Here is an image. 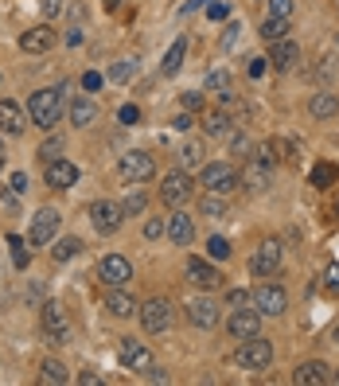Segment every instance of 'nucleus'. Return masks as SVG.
<instances>
[{
  "mask_svg": "<svg viewBox=\"0 0 339 386\" xmlns=\"http://www.w3.org/2000/svg\"><path fill=\"white\" fill-rule=\"evenodd\" d=\"M82 386H98V382H102V379H98V375L94 371H86V375H82V379H78Z\"/></svg>",
  "mask_w": 339,
  "mask_h": 386,
  "instance_id": "4d7b16f0",
  "label": "nucleus"
},
{
  "mask_svg": "<svg viewBox=\"0 0 339 386\" xmlns=\"http://www.w3.org/2000/svg\"><path fill=\"white\" fill-rule=\"evenodd\" d=\"M324 289H328V293H339V266H332V269H328V281H324Z\"/></svg>",
  "mask_w": 339,
  "mask_h": 386,
  "instance_id": "09e8293b",
  "label": "nucleus"
},
{
  "mask_svg": "<svg viewBox=\"0 0 339 386\" xmlns=\"http://www.w3.org/2000/svg\"><path fill=\"white\" fill-rule=\"evenodd\" d=\"M105 308H110L113 312V316H137V301L133 297H129V293H121V289H113L110 293V297H105Z\"/></svg>",
  "mask_w": 339,
  "mask_h": 386,
  "instance_id": "a878e982",
  "label": "nucleus"
},
{
  "mask_svg": "<svg viewBox=\"0 0 339 386\" xmlns=\"http://www.w3.org/2000/svg\"><path fill=\"white\" fill-rule=\"evenodd\" d=\"M67 43H71V47H74V43H82V31H78V28H71V31H67Z\"/></svg>",
  "mask_w": 339,
  "mask_h": 386,
  "instance_id": "13d9d810",
  "label": "nucleus"
},
{
  "mask_svg": "<svg viewBox=\"0 0 339 386\" xmlns=\"http://www.w3.org/2000/svg\"><path fill=\"white\" fill-rule=\"evenodd\" d=\"M39 8H43V16H59L63 12V0H39Z\"/></svg>",
  "mask_w": 339,
  "mask_h": 386,
  "instance_id": "de8ad7c7",
  "label": "nucleus"
},
{
  "mask_svg": "<svg viewBox=\"0 0 339 386\" xmlns=\"http://www.w3.org/2000/svg\"><path fill=\"white\" fill-rule=\"evenodd\" d=\"M102 75H98V71H86V75H82V86H86V90H98V86H102Z\"/></svg>",
  "mask_w": 339,
  "mask_h": 386,
  "instance_id": "49530a36",
  "label": "nucleus"
},
{
  "mask_svg": "<svg viewBox=\"0 0 339 386\" xmlns=\"http://www.w3.org/2000/svg\"><path fill=\"white\" fill-rule=\"evenodd\" d=\"M20 47L28 55H43V51H51V47H55V31L51 28H31L28 36H20Z\"/></svg>",
  "mask_w": 339,
  "mask_h": 386,
  "instance_id": "4be33fe9",
  "label": "nucleus"
},
{
  "mask_svg": "<svg viewBox=\"0 0 339 386\" xmlns=\"http://www.w3.org/2000/svg\"><path fill=\"white\" fill-rule=\"evenodd\" d=\"M199 211L207 219H222L226 215V195H219V192H207L203 199H199Z\"/></svg>",
  "mask_w": 339,
  "mask_h": 386,
  "instance_id": "c756f323",
  "label": "nucleus"
},
{
  "mask_svg": "<svg viewBox=\"0 0 339 386\" xmlns=\"http://www.w3.org/2000/svg\"><path fill=\"white\" fill-rule=\"evenodd\" d=\"M308 110H312V118H320V121H324V118H335V113H339V98L324 90V94H316V98H312V105H308Z\"/></svg>",
  "mask_w": 339,
  "mask_h": 386,
  "instance_id": "cd10ccee",
  "label": "nucleus"
},
{
  "mask_svg": "<svg viewBox=\"0 0 339 386\" xmlns=\"http://www.w3.org/2000/svg\"><path fill=\"white\" fill-rule=\"evenodd\" d=\"M168 238H172L176 246H187V242L195 238L192 219H187V215H172V219H168Z\"/></svg>",
  "mask_w": 339,
  "mask_h": 386,
  "instance_id": "393cba45",
  "label": "nucleus"
},
{
  "mask_svg": "<svg viewBox=\"0 0 339 386\" xmlns=\"http://www.w3.org/2000/svg\"><path fill=\"white\" fill-rule=\"evenodd\" d=\"M207 16H211V20H226V16H230V4H222V0H211V4H207Z\"/></svg>",
  "mask_w": 339,
  "mask_h": 386,
  "instance_id": "79ce46f5",
  "label": "nucleus"
},
{
  "mask_svg": "<svg viewBox=\"0 0 339 386\" xmlns=\"http://www.w3.org/2000/svg\"><path fill=\"white\" fill-rule=\"evenodd\" d=\"M238 184H246V192H254V195L269 192V184H273V160H266V156H250V164H246V172L238 176Z\"/></svg>",
  "mask_w": 339,
  "mask_h": 386,
  "instance_id": "0eeeda50",
  "label": "nucleus"
},
{
  "mask_svg": "<svg viewBox=\"0 0 339 386\" xmlns=\"http://www.w3.org/2000/svg\"><path fill=\"white\" fill-rule=\"evenodd\" d=\"M43 335H47V343H67V335H71L67 312H63V305H55V301L43 305Z\"/></svg>",
  "mask_w": 339,
  "mask_h": 386,
  "instance_id": "f8f14e48",
  "label": "nucleus"
},
{
  "mask_svg": "<svg viewBox=\"0 0 339 386\" xmlns=\"http://www.w3.org/2000/svg\"><path fill=\"white\" fill-rule=\"evenodd\" d=\"M137 316H140V328H145L148 335L168 332V328H172V305H168V301H160V297L145 301V305L137 308Z\"/></svg>",
  "mask_w": 339,
  "mask_h": 386,
  "instance_id": "7ed1b4c3",
  "label": "nucleus"
},
{
  "mask_svg": "<svg viewBox=\"0 0 339 386\" xmlns=\"http://www.w3.org/2000/svg\"><path fill=\"white\" fill-rule=\"evenodd\" d=\"M226 332L234 335V340H250V335H258L261 332V312L238 305L234 312H230V320H226Z\"/></svg>",
  "mask_w": 339,
  "mask_h": 386,
  "instance_id": "9d476101",
  "label": "nucleus"
},
{
  "mask_svg": "<svg viewBox=\"0 0 339 386\" xmlns=\"http://www.w3.org/2000/svg\"><path fill=\"white\" fill-rule=\"evenodd\" d=\"M230 149H234V156H246V160H250V141H246V137H234V133H230Z\"/></svg>",
  "mask_w": 339,
  "mask_h": 386,
  "instance_id": "37998d69",
  "label": "nucleus"
},
{
  "mask_svg": "<svg viewBox=\"0 0 339 386\" xmlns=\"http://www.w3.org/2000/svg\"><path fill=\"white\" fill-rule=\"evenodd\" d=\"M160 234H164V223H160V219H148V223H145V238H148V242H156Z\"/></svg>",
  "mask_w": 339,
  "mask_h": 386,
  "instance_id": "a18cd8bd",
  "label": "nucleus"
},
{
  "mask_svg": "<svg viewBox=\"0 0 339 386\" xmlns=\"http://www.w3.org/2000/svg\"><path fill=\"white\" fill-rule=\"evenodd\" d=\"M59 156H63V141H59V137L43 141V149H39V160H43V164H51V160H59Z\"/></svg>",
  "mask_w": 339,
  "mask_h": 386,
  "instance_id": "58836bf2",
  "label": "nucleus"
},
{
  "mask_svg": "<svg viewBox=\"0 0 339 386\" xmlns=\"http://www.w3.org/2000/svg\"><path fill=\"white\" fill-rule=\"evenodd\" d=\"M234 363L242 367V371H266V367L273 363V343H269V340H261V332H258V335H250V340L238 343Z\"/></svg>",
  "mask_w": 339,
  "mask_h": 386,
  "instance_id": "f03ea898",
  "label": "nucleus"
},
{
  "mask_svg": "<svg viewBox=\"0 0 339 386\" xmlns=\"http://www.w3.org/2000/svg\"><path fill=\"white\" fill-rule=\"evenodd\" d=\"M199 184L207 187V192L230 195V192H234V187H238V168H234V164H226V160H222V164H207Z\"/></svg>",
  "mask_w": 339,
  "mask_h": 386,
  "instance_id": "423d86ee",
  "label": "nucleus"
},
{
  "mask_svg": "<svg viewBox=\"0 0 339 386\" xmlns=\"http://www.w3.org/2000/svg\"><path fill=\"white\" fill-rule=\"evenodd\" d=\"M192 172H168V176H164V184H160V199L168 203V207H184L187 199H192Z\"/></svg>",
  "mask_w": 339,
  "mask_h": 386,
  "instance_id": "20e7f679",
  "label": "nucleus"
},
{
  "mask_svg": "<svg viewBox=\"0 0 339 386\" xmlns=\"http://www.w3.org/2000/svg\"><path fill=\"white\" fill-rule=\"evenodd\" d=\"M179 102H184V110H199V102H203V98H199V94H184Z\"/></svg>",
  "mask_w": 339,
  "mask_h": 386,
  "instance_id": "864d4df0",
  "label": "nucleus"
},
{
  "mask_svg": "<svg viewBox=\"0 0 339 386\" xmlns=\"http://www.w3.org/2000/svg\"><path fill=\"white\" fill-rule=\"evenodd\" d=\"M133 75H137V63H113V67H110V78L113 82H129Z\"/></svg>",
  "mask_w": 339,
  "mask_h": 386,
  "instance_id": "ea45409f",
  "label": "nucleus"
},
{
  "mask_svg": "<svg viewBox=\"0 0 339 386\" xmlns=\"http://www.w3.org/2000/svg\"><path fill=\"white\" fill-rule=\"evenodd\" d=\"M55 231H59V211L55 207H43L31 215V231H28V242L31 246H47L55 238Z\"/></svg>",
  "mask_w": 339,
  "mask_h": 386,
  "instance_id": "9b49d317",
  "label": "nucleus"
},
{
  "mask_svg": "<svg viewBox=\"0 0 339 386\" xmlns=\"http://www.w3.org/2000/svg\"><path fill=\"white\" fill-rule=\"evenodd\" d=\"M335 179H339L335 164H312V184H316V187H332Z\"/></svg>",
  "mask_w": 339,
  "mask_h": 386,
  "instance_id": "2f4dec72",
  "label": "nucleus"
},
{
  "mask_svg": "<svg viewBox=\"0 0 339 386\" xmlns=\"http://www.w3.org/2000/svg\"><path fill=\"white\" fill-rule=\"evenodd\" d=\"M254 305H258L261 316H281V312L288 308V293L281 289V285H261V289L254 293Z\"/></svg>",
  "mask_w": 339,
  "mask_h": 386,
  "instance_id": "ddd939ff",
  "label": "nucleus"
},
{
  "mask_svg": "<svg viewBox=\"0 0 339 386\" xmlns=\"http://www.w3.org/2000/svg\"><path fill=\"white\" fill-rule=\"evenodd\" d=\"M176 160H179V168H184V172L199 168V164H203V145H199V141H187L184 149L176 152Z\"/></svg>",
  "mask_w": 339,
  "mask_h": 386,
  "instance_id": "c85d7f7f",
  "label": "nucleus"
},
{
  "mask_svg": "<svg viewBox=\"0 0 339 386\" xmlns=\"http://www.w3.org/2000/svg\"><path fill=\"white\" fill-rule=\"evenodd\" d=\"M98 277H102V285H110V289H125V285L133 281V266H129V258H121V254H105L102 266H98Z\"/></svg>",
  "mask_w": 339,
  "mask_h": 386,
  "instance_id": "39448f33",
  "label": "nucleus"
},
{
  "mask_svg": "<svg viewBox=\"0 0 339 386\" xmlns=\"http://www.w3.org/2000/svg\"><path fill=\"white\" fill-rule=\"evenodd\" d=\"M211 0H187L184 8H179V16H192V12H199V8H207Z\"/></svg>",
  "mask_w": 339,
  "mask_h": 386,
  "instance_id": "8fccbe9b",
  "label": "nucleus"
},
{
  "mask_svg": "<svg viewBox=\"0 0 339 386\" xmlns=\"http://www.w3.org/2000/svg\"><path fill=\"white\" fill-rule=\"evenodd\" d=\"M207 254H211L214 261H226V258H230V242H226V238H219V234H214L211 242H207Z\"/></svg>",
  "mask_w": 339,
  "mask_h": 386,
  "instance_id": "4c0bfd02",
  "label": "nucleus"
},
{
  "mask_svg": "<svg viewBox=\"0 0 339 386\" xmlns=\"http://www.w3.org/2000/svg\"><path fill=\"white\" fill-rule=\"evenodd\" d=\"M269 12L281 16V20H288V16H293V0H269Z\"/></svg>",
  "mask_w": 339,
  "mask_h": 386,
  "instance_id": "a19ab883",
  "label": "nucleus"
},
{
  "mask_svg": "<svg viewBox=\"0 0 339 386\" xmlns=\"http://www.w3.org/2000/svg\"><path fill=\"white\" fill-rule=\"evenodd\" d=\"M0 129H4L8 137H20L24 129H28V113H24L16 102H8V98L0 102Z\"/></svg>",
  "mask_w": 339,
  "mask_h": 386,
  "instance_id": "aec40b11",
  "label": "nucleus"
},
{
  "mask_svg": "<svg viewBox=\"0 0 339 386\" xmlns=\"http://www.w3.org/2000/svg\"><path fill=\"white\" fill-rule=\"evenodd\" d=\"M78 250H82V242H78V238H63V242L51 250V258H55V261H71Z\"/></svg>",
  "mask_w": 339,
  "mask_h": 386,
  "instance_id": "c9c22d12",
  "label": "nucleus"
},
{
  "mask_svg": "<svg viewBox=\"0 0 339 386\" xmlns=\"http://www.w3.org/2000/svg\"><path fill=\"white\" fill-rule=\"evenodd\" d=\"M43 179H47V187H55V192H67V187L78 184V168H74L71 160H63V156H59V160H51V164L43 168Z\"/></svg>",
  "mask_w": 339,
  "mask_h": 386,
  "instance_id": "2eb2a0df",
  "label": "nucleus"
},
{
  "mask_svg": "<svg viewBox=\"0 0 339 386\" xmlns=\"http://www.w3.org/2000/svg\"><path fill=\"white\" fill-rule=\"evenodd\" d=\"M335 211H339V203H335Z\"/></svg>",
  "mask_w": 339,
  "mask_h": 386,
  "instance_id": "e2e57ef3",
  "label": "nucleus"
},
{
  "mask_svg": "<svg viewBox=\"0 0 339 386\" xmlns=\"http://www.w3.org/2000/svg\"><path fill=\"white\" fill-rule=\"evenodd\" d=\"M102 4H105V8H110V12H113V8H118V4H121V0H102Z\"/></svg>",
  "mask_w": 339,
  "mask_h": 386,
  "instance_id": "bf43d9fd",
  "label": "nucleus"
},
{
  "mask_svg": "<svg viewBox=\"0 0 339 386\" xmlns=\"http://www.w3.org/2000/svg\"><path fill=\"white\" fill-rule=\"evenodd\" d=\"M118 118H121V125H137V121H140V110H137V105H121Z\"/></svg>",
  "mask_w": 339,
  "mask_h": 386,
  "instance_id": "c03bdc74",
  "label": "nucleus"
},
{
  "mask_svg": "<svg viewBox=\"0 0 339 386\" xmlns=\"http://www.w3.org/2000/svg\"><path fill=\"white\" fill-rule=\"evenodd\" d=\"M261 39H269V43H277V39H288V20H281V16H269L266 24H261Z\"/></svg>",
  "mask_w": 339,
  "mask_h": 386,
  "instance_id": "7c9ffc66",
  "label": "nucleus"
},
{
  "mask_svg": "<svg viewBox=\"0 0 339 386\" xmlns=\"http://www.w3.org/2000/svg\"><path fill=\"white\" fill-rule=\"evenodd\" d=\"M118 172L129 179V184H145L148 176H156V160H152L148 152H137V149H133V152H125V156L118 160Z\"/></svg>",
  "mask_w": 339,
  "mask_h": 386,
  "instance_id": "6e6552de",
  "label": "nucleus"
},
{
  "mask_svg": "<svg viewBox=\"0 0 339 386\" xmlns=\"http://www.w3.org/2000/svg\"><path fill=\"white\" fill-rule=\"evenodd\" d=\"M296 59H301V47H296L293 39H277V43H273L269 63H273L277 71H293V67H296Z\"/></svg>",
  "mask_w": 339,
  "mask_h": 386,
  "instance_id": "412c9836",
  "label": "nucleus"
},
{
  "mask_svg": "<svg viewBox=\"0 0 339 386\" xmlns=\"http://www.w3.org/2000/svg\"><path fill=\"white\" fill-rule=\"evenodd\" d=\"M328 379H332V367L320 363V359H312V363H301L293 371V382L296 386H324Z\"/></svg>",
  "mask_w": 339,
  "mask_h": 386,
  "instance_id": "6ab92c4d",
  "label": "nucleus"
},
{
  "mask_svg": "<svg viewBox=\"0 0 339 386\" xmlns=\"http://www.w3.org/2000/svg\"><path fill=\"white\" fill-rule=\"evenodd\" d=\"M118 355H121V363H125L129 371H140V375H145V371H152V367H156L152 351H148L145 343H137V340H125V343H121V351H118Z\"/></svg>",
  "mask_w": 339,
  "mask_h": 386,
  "instance_id": "dca6fc26",
  "label": "nucleus"
},
{
  "mask_svg": "<svg viewBox=\"0 0 339 386\" xmlns=\"http://www.w3.org/2000/svg\"><path fill=\"white\" fill-rule=\"evenodd\" d=\"M184 55H187V36H179L176 43L168 47V55H164V63H160V71L164 75H176L179 67H184Z\"/></svg>",
  "mask_w": 339,
  "mask_h": 386,
  "instance_id": "bb28decb",
  "label": "nucleus"
},
{
  "mask_svg": "<svg viewBox=\"0 0 339 386\" xmlns=\"http://www.w3.org/2000/svg\"><path fill=\"white\" fill-rule=\"evenodd\" d=\"M172 125H176V129H192V125H195V118H192V110H187V113H179V118H176V121H172Z\"/></svg>",
  "mask_w": 339,
  "mask_h": 386,
  "instance_id": "603ef678",
  "label": "nucleus"
},
{
  "mask_svg": "<svg viewBox=\"0 0 339 386\" xmlns=\"http://www.w3.org/2000/svg\"><path fill=\"white\" fill-rule=\"evenodd\" d=\"M187 320H192L195 328H214L219 324V301H211V297L187 301Z\"/></svg>",
  "mask_w": 339,
  "mask_h": 386,
  "instance_id": "a211bd4d",
  "label": "nucleus"
},
{
  "mask_svg": "<svg viewBox=\"0 0 339 386\" xmlns=\"http://www.w3.org/2000/svg\"><path fill=\"white\" fill-rule=\"evenodd\" d=\"M145 207H148V195H145V192H133V195H125V203H121V215L133 219V215H140Z\"/></svg>",
  "mask_w": 339,
  "mask_h": 386,
  "instance_id": "72a5a7b5",
  "label": "nucleus"
},
{
  "mask_svg": "<svg viewBox=\"0 0 339 386\" xmlns=\"http://www.w3.org/2000/svg\"><path fill=\"white\" fill-rule=\"evenodd\" d=\"M8 246H12V266L16 269H28V246H24V238L8 234Z\"/></svg>",
  "mask_w": 339,
  "mask_h": 386,
  "instance_id": "e433bc0d",
  "label": "nucleus"
},
{
  "mask_svg": "<svg viewBox=\"0 0 339 386\" xmlns=\"http://www.w3.org/2000/svg\"><path fill=\"white\" fill-rule=\"evenodd\" d=\"M187 281L199 285V289H219L222 273L211 266V261H203V258H187Z\"/></svg>",
  "mask_w": 339,
  "mask_h": 386,
  "instance_id": "f3484780",
  "label": "nucleus"
},
{
  "mask_svg": "<svg viewBox=\"0 0 339 386\" xmlns=\"http://www.w3.org/2000/svg\"><path fill=\"white\" fill-rule=\"evenodd\" d=\"M207 90H214L219 98H230V94H234V90H230V75H226V71H214V75L207 78Z\"/></svg>",
  "mask_w": 339,
  "mask_h": 386,
  "instance_id": "f704fd0d",
  "label": "nucleus"
},
{
  "mask_svg": "<svg viewBox=\"0 0 339 386\" xmlns=\"http://www.w3.org/2000/svg\"><path fill=\"white\" fill-rule=\"evenodd\" d=\"M94 118H98V105H94V98H74V102H71V121H74L78 129L94 125Z\"/></svg>",
  "mask_w": 339,
  "mask_h": 386,
  "instance_id": "b1692460",
  "label": "nucleus"
},
{
  "mask_svg": "<svg viewBox=\"0 0 339 386\" xmlns=\"http://www.w3.org/2000/svg\"><path fill=\"white\" fill-rule=\"evenodd\" d=\"M12 192H28V176H24V172H16V176H12Z\"/></svg>",
  "mask_w": 339,
  "mask_h": 386,
  "instance_id": "5fc2aeb1",
  "label": "nucleus"
},
{
  "mask_svg": "<svg viewBox=\"0 0 339 386\" xmlns=\"http://www.w3.org/2000/svg\"><path fill=\"white\" fill-rule=\"evenodd\" d=\"M90 223H94V231H98V234H118V231H121V223H125V215H121L118 203L98 199L94 207H90Z\"/></svg>",
  "mask_w": 339,
  "mask_h": 386,
  "instance_id": "1a4fd4ad",
  "label": "nucleus"
},
{
  "mask_svg": "<svg viewBox=\"0 0 339 386\" xmlns=\"http://www.w3.org/2000/svg\"><path fill=\"white\" fill-rule=\"evenodd\" d=\"M250 269L258 277H273V273H277V269H281V242H273V238H269V242H261L258 254L250 258Z\"/></svg>",
  "mask_w": 339,
  "mask_h": 386,
  "instance_id": "4468645a",
  "label": "nucleus"
},
{
  "mask_svg": "<svg viewBox=\"0 0 339 386\" xmlns=\"http://www.w3.org/2000/svg\"><path fill=\"white\" fill-rule=\"evenodd\" d=\"M335 343H339V328H335Z\"/></svg>",
  "mask_w": 339,
  "mask_h": 386,
  "instance_id": "680f3d73",
  "label": "nucleus"
},
{
  "mask_svg": "<svg viewBox=\"0 0 339 386\" xmlns=\"http://www.w3.org/2000/svg\"><path fill=\"white\" fill-rule=\"evenodd\" d=\"M39 379H43L47 386H59V382H67V367H63L59 359H47L43 371H39Z\"/></svg>",
  "mask_w": 339,
  "mask_h": 386,
  "instance_id": "473e14b6",
  "label": "nucleus"
},
{
  "mask_svg": "<svg viewBox=\"0 0 339 386\" xmlns=\"http://www.w3.org/2000/svg\"><path fill=\"white\" fill-rule=\"evenodd\" d=\"M0 168H4V149H0Z\"/></svg>",
  "mask_w": 339,
  "mask_h": 386,
  "instance_id": "052dcab7",
  "label": "nucleus"
},
{
  "mask_svg": "<svg viewBox=\"0 0 339 386\" xmlns=\"http://www.w3.org/2000/svg\"><path fill=\"white\" fill-rule=\"evenodd\" d=\"M63 118V94L59 90H39L28 102V121L39 129H55V121Z\"/></svg>",
  "mask_w": 339,
  "mask_h": 386,
  "instance_id": "f257e3e1",
  "label": "nucleus"
},
{
  "mask_svg": "<svg viewBox=\"0 0 339 386\" xmlns=\"http://www.w3.org/2000/svg\"><path fill=\"white\" fill-rule=\"evenodd\" d=\"M335 382H339V375H335Z\"/></svg>",
  "mask_w": 339,
  "mask_h": 386,
  "instance_id": "0e129e2a",
  "label": "nucleus"
},
{
  "mask_svg": "<svg viewBox=\"0 0 339 386\" xmlns=\"http://www.w3.org/2000/svg\"><path fill=\"white\" fill-rule=\"evenodd\" d=\"M246 301H250V293H246V289H234V293H230V297H226V305H246Z\"/></svg>",
  "mask_w": 339,
  "mask_h": 386,
  "instance_id": "3c124183",
  "label": "nucleus"
},
{
  "mask_svg": "<svg viewBox=\"0 0 339 386\" xmlns=\"http://www.w3.org/2000/svg\"><path fill=\"white\" fill-rule=\"evenodd\" d=\"M203 133L214 137V141H230V133H234V125H230V113H222V110L207 113V118H203Z\"/></svg>",
  "mask_w": 339,
  "mask_h": 386,
  "instance_id": "5701e85b",
  "label": "nucleus"
},
{
  "mask_svg": "<svg viewBox=\"0 0 339 386\" xmlns=\"http://www.w3.org/2000/svg\"><path fill=\"white\" fill-rule=\"evenodd\" d=\"M266 75V59H250V78Z\"/></svg>",
  "mask_w": 339,
  "mask_h": 386,
  "instance_id": "6e6d98bb",
  "label": "nucleus"
}]
</instances>
